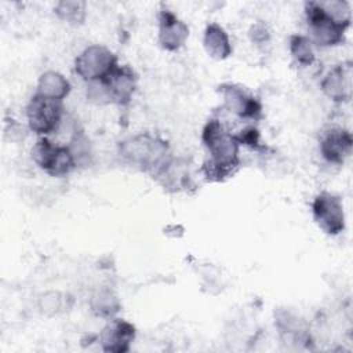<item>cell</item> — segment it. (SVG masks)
Returning <instances> with one entry per match:
<instances>
[{"label": "cell", "mask_w": 353, "mask_h": 353, "mask_svg": "<svg viewBox=\"0 0 353 353\" xmlns=\"http://www.w3.org/2000/svg\"><path fill=\"white\" fill-rule=\"evenodd\" d=\"M189 37L188 25L172 11L163 8L159 14V41L168 51L179 50Z\"/></svg>", "instance_id": "cell-13"}, {"label": "cell", "mask_w": 353, "mask_h": 353, "mask_svg": "<svg viewBox=\"0 0 353 353\" xmlns=\"http://www.w3.org/2000/svg\"><path fill=\"white\" fill-rule=\"evenodd\" d=\"M352 79L353 65L352 61H345L335 65L323 79L321 90L335 102H347L352 98Z\"/></svg>", "instance_id": "cell-11"}, {"label": "cell", "mask_w": 353, "mask_h": 353, "mask_svg": "<svg viewBox=\"0 0 353 353\" xmlns=\"http://www.w3.org/2000/svg\"><path fill=\"white\" fill-rule=\"evenodd\" d=\"M250 36H251V40L255 41V43H258V44L269 41V37H270L269 30H268V28H266V25H265L263 22L255 23V25L251 28V30H250Z\"/></svg>", "instance_id": "cell-21"}, {"label": "cell", "mask_w": 353, "mask_h": 353, "mask_svg": "<svg viewBox=\"0 0 353 353\" xmlns=\"http://www.w3.org/2000/svg\"><path fill=\"white\" fill-rule=\"evenodd\" d=\"M203 43L207 54L214 59H226L232 54V44L226 30L215 22L207 25Z\"/></svg>", "instance_id": "cell-14"}, {"label": "cell", "mask_w": 353, "mask_h": 353, "mask_svg": "<svg viewBox=\"0 0 353 353\" xmlns=\"http://www.w3.org/2000/svg\"><path fill=\"white\" fill-rule=\"evenodd\" d=\"M55 14L68 23H81L85 19V3L80 0H63L55 6Z\"/></svg>", "instance_id": "cell-17"}, {"label": "cell", "mask_w": 353, "mask_h": 353, "mask_svg": "<svg viewBox=\"0 0 353 353\" xmlns=\"http://www.w3.org/2000/svg\"><path fill=\"white\" fill-rule=\"evenodd\" d=\"M290 52L295 62L301 66H310L316 59L313 43L307 36L292 34L290 37Z\"/></svg>", "instance_id": "cell-16"}, {"label": "cell", "mask_w": 353, "mask_h": 353, "mask_svg": "<svg viewBox=\"0 0 353 353\" xmlns=\"http://www.w3.org/2000/svg\"><path fill=\"white\" fill-rule=\"evenodd\" d=\"M237 142L240 145H247L255 150H261L262 149V145H261V141H259V131L250 125V127H245L244 130L240 131V134L234 135Z\"/></svg>", "instance_id": "cell-20"}, {"label": "cell", "mask_w": 353, "mask_h": 353, "mask_svg": "<svg viewBox=\"0 0 353 353\" xmlns=\"http://www.w3.org/2000/svg\"><path fill=\"white\" fill-rule=\"evenodd\" d=\"M63 117V105L62 101L47 98L36 92L28 106H26V119L29 128L39 135H48L61 127Z\"/></svg>", "instance_id": "cell-6"}, {"label": "cell", "mask_w": 353, "mask_h": 353, "mask_svg": "<svg viewBox=\"0 0 353 353\" xmlns=\"http://www.w3.org/2000/svg\"><path fill=\"white\" fill-rule=\"evenodd\" d=\"M70 296L61 294L58 291H50L39 298V307L41 309L43 313L46 314H57L65 310L68 307V301Z\"/></svg>", "instance_id": "cell-19"}, {"label": "cell", "mask_w": 353, "mask_h": 353, "mask_svg": "<svg viewBox=\"0 0 353 353\" xmlns=\"http://www.w3.org/2000/svg\"><path fill=\"white\" fill-rule=\"evenodd\" d=\"M316 223L327 234L336 236L345 230V211L341 199L332 193L317 194L312 204Z\"/></svg>", "instance_id": "cell-8"}, {"label": "cell", "mask_w": 353, "mask_h": 353, "mask_svg": "<svg viewBox=\"0 0 353 353\" xmlns=\"http://www.w3.org/2000/svg\"><path fill=\"white\" fill-rule=\"evenodd\" d=\"M135 88V72L127 65H117L103 79L90 83L88 95L91 99H97L98 102H113L119 105H125L131 101Z\"/></svg>", "instance_id": "cell-4"}, {"label": "cell", "mask_w": 353, "mask_h": 353, "mask_svg": "<svg viewBox=\"0 0 353 353\" xmlns=\"http://www.w3.org/2000/svg\"><path fill=\"white\" fill-rule=\"evenodd\" d=\"M201 139L210 153V159L203 164V172L210 181H223L240 165L239 146L232 135L218 119H210L203 128Z\"/></svg>", "instance_id": "cell-1"}, {"label": "cell", "mask_w": 353, "mask_h": 353, "mask_svg": "<svg viewBox=\"0 0 353 353\" xmlns=\"http://www.w3.org/2000/svg\"><path fill=\"white\" fill-rule=\"evenodd\" d=\"M135 339V327L123 320L112 319L99 334V343L103 352L125 353Z\"/></svg>", "instance_id": "cell-10"}, {"label": "cell", "mask_w": 353, "mask_h": 353, "mask_svg": "<svg viewBox=\"0 0 353 353\" xmlns=\"http://www.w3.org/2000/svg\"><path fill=\"white\" fill-rule=\"evenodd\" d=\"M120 156L139 170L152 172L153 176H160L172 161L168 143L149 132L123 141L120 143Z\"/></svg>", "instance_id": "cell-2"}, {"label": "cell", "mask_w": 353, "mask_h": 353, "mask_svg": "<svg viewBox=\"0 0 353 353\" xmlns=\"http://www.w3.org/2000/svg\"><path fill=\"white\" fill-rule=\"evenodd\" d=\"M37 92L57 101H63L70 92L69 80L55 70L44 72L37 83Z\"/></svg>", "instance_id": "cell-15"}, {"label": "cell", "mask_w": 353, "mask_h": 353, "mask_svg": "<svg viewBox=\"0 0 353 353\" xmlns=\"http://www.w3.org/2000/svg\"><path fill=\"white\" fill-rule=\"evenodd\" d=\"M33 161L51 176H63L72 172L77 164L76 157L66 145H57L50 138H40L32 148Z\"/></svg>", "instance_id": "cell-5"}, {"label": "cell", "mask_w": 353, "mask_h": 353, "mask_svg": "<svg viewBox=\"0 0 353 353\" xmlns=\"http://www.w3.org/2000/svg\"><path fill=\"white\" fill-rule=\"evenodd\" d=\"M117 65V57L109 48L94 44L76 58L74 70L83 80L92 83L103 79Z\"/></svg>", "instance_id": "cell-7"}, {"label": "cell", "mask_w": 353, "mask_h": 353, "mask_svg": "<svg viewBox=\"0 0 353 353\" xmlns=\"http://www.w3.org/2000/svg\"><path fill=\"white\" fill-rule=\"evenodd\" d=\"M92 312L101 317H112L120 309L117 298L109 290L98 291L91 299Z\"/></svg>", "instance_id": "cell-18"}, {"label": "cell", "mask_w": 353, "mask_h": 353, "mask_svg": "<svg viewBox=\"0 0 353 353\" xmlns=\"http://www.w3.org/2000/svg\"><path fill=\"white\" fill-rule=\"evenodd\" d=\"M353 137L349 130L331 127L320 138V153L331 164H342L350 154Z\"/></svg>", "instance_id": "cell-12"}, {"label": "cell", "mask_w": 353, "mask_h": 353, "mask_svg": "<svg viewBox=\"0 0 353 353\" xmlns=\"http://www.w3.org/2000/svg\"><path fill=\"white\" fill-rule=\"evenodd\" d=\"M305 15L310 41L320 47H331L343 43L350 23L336 19L320 1L305 4Z\"/></svg>", "instance_id": "cell-3"}, {"label": "cell", "mask_w": 353, "mask_h": 353, "mask_svg": "<svg viewBox=\"0 0 353 353\" xmlns=\"http://www.w3.org/2000/svg\"><path fill=\"white\" fill-rule=\"evenodd\" d=\"M222 92L225 108L241 119L258 120L262 114L261 102L248 94L243 87L237 84H222L219 87Z\"/></svg>", "instance_id": "cell-9"}]
</instances>
